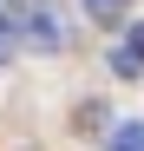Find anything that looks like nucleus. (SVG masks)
I'll list each match as a JSON object with an SVG mask.
<instances>
[{
    "label": "nucleus",
    "instance_id": "nucleus-1",
    "mask_svg": "<svg viewBox=\"0 0 144 151\" xmlns=\"http://www.w3.org/2000/svg\"><path fill=\"white\" fill-rule=\"evenodd\" d=\"M20 40H26V46H66L72 33H66V20H59L53 7H33L26 20H20Z\"/></svg>",
    "mask_w": 144,
    "mask_h": 151
},
{
    "label": "nucleus",
    "instance_id": "nucleus-2",
    "mask_svg": "<svg viewBox=\"0 0 144 151\" xmlns=\"http://www.w3.org/2000/svg\"><path fill=\"white\" fill-rule=\"evenodd\" d=\"M111 72H118V79H138V72H144V20H131L125 40L111 46Z\"/></svg>",
    "mask_w": 144,
    "mask_h": 151
},
{
    "label": "nucleus",
    "instance_id": "nucleus-3",
    "mask_svg": "<svg viewBox=\"0 0 144 151\" xmlns=\"http://www.w3.org/2000/svg\"><path fill=\"white\" fill-rule=\"evenodd\" d=\"M125 7H131V0H85V13L98 20V27H118V20H125Z\"/></svg>",
    "mask_w": 144,
    "mask_h": 151
},
{
    "label": "nucleus",
    "instance_id": "nucleus-4",
    "mask_svg": "<svg viewBox=\"0 0 144 151\" xmlns=\"http://www.w3.org/2000/svg\"><path fill=\"white\" fill-rule=\"evenodd\" d=\"M111 151H144V125H118V132H111Z\"/></svg>",
    "mask_w": 144,
    "mask_h": 151
},
{
    "label": "nucleus",
    "instance_id": "nucleus-5",
    "mask_svg": "<svg viewBox=\"0 0 144 151\" xmlns=\"http://www.w3.org/2000/svg\"><path fill=\"white\" fill-rule=\"evenodd\" d=\"M7 40H13V27H0V59H7Z\"/></svg>",
    "mask_w": 144,
    "mask_h": 151
}]
</instances>
